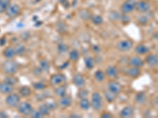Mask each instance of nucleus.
Masks as SVG:
<instances>
[{
  "mask_svg": "<svg viewBox=\"0 0 158 118\" xmlns=\"http://www.w3.org/2000/svg\"><path fill=\"white\" fill-rule=\"evenodd\" d=\"M105 74L110 78H115L118 74V70L115 65H109L105 70Z\"/></svg>",
  "mask_w": 158,
  "mask_h": 118,
  "instance_id": "nucleus-18",
  "label": "nucleus"
},
{
  "mask_svg": "<svg viewBox=\"0 0 158 118\" xmlns=\"http://www.w3.org/2000/svg\"><path fill=\"white\" fill-rule=\"evenodd\" d=\"M15 53H16V55H22L25 53L26 51V48L24 45L22 44H17L15 47Z\"/></svg>",
  "mask_w": 158,
  "mask_h": 118,
  "instance_id": "nucleus-32",
  "label": "nucleus"
},
{
  "mask_svg": "<svg viewBox=\"0 0 158 118\" xmlns=\"http://www.w3.org/2000/svg\"><path fill=\"white\" fill-rule=\"evenodd\" d=\"M19 95L22 97H29L32 94V90L28 86H23L22 88H19Z\"/></svg>",
  "mask_w": 158,
  "mask_h": 118,
  "instance_id": "nucleus-23",
  "label": "nucleus"
},
{
  "mask_svg": "<svg viewBox=\"0 0 158 118\" xmlns=\"http://www.w3.org/2000/svg\"><path fill=\"white\" fill-rule=\"evenodd\" d=\"M2 54H3V56L6 59H12L16 56L15 48H13V47H6V48L4 49L3 52H2Z\"/></svg>",
  "mask_w": 158,
  "mask_h": 118,
  "instance_id": "nucleus-20",
  "label": "nucleus"
},
{
  "mask_svg": "<svg viewBox=\"0 0 158 118\" xmlns=\"http://www.w3.org/2000/svg\"><path fill=\"white\" fill-rule=\"evenodd\" d=\"M4 82L8 83V84H11V85H15L18 82V80L17 77H15L14 75H7V77L5 78V81Z\"/></svg>",
  "mask_w": 158,
  "mask_h": 118,
  "instance_id": "nucleus-34",
  "label": "nucleus"
},
{
  "mask_svg": "<svg viewBox=\"0 0 158 118\" xmlns=\"http://www.w3.org/2000/svg\"><path fill=\"white\" fill-rule=\"evenodd\" d=\"M33 88L36 90H43L46 88V84L42 82H36L33 84Z\"/></svg>",
  "mask_w": 158,
  "mask_h": 118,
  "instance_id": "nucleus-37",
  "label": "nucleus"
},
{
  "mask_svg": "<svg viewBox=\"0 0 158 118\" xmlns=\"http://www.w3.org/2000/svg\"><path fill=\"white\" fill-rule=\"evenodd\" d=\"M21 11H22V9H21L19 5L16 3H13L10 4L5 13L8 18H15L21 14Z\"/></svg>",
  "mask_w": 158,
  "mask_h": 118,
  "instance_id": "nucleus-6",
  "label": "nucleus"
},
{
  "mask_svg": "<svg viewBox=\"0 0 158 118\" xmlns=\"http://www.w3.org/2000/svg\"><path fill=\"white\" fill-rule=\"evenodd\" d=\"M80 58V53L77 50H72L69 53V59L71 61H77Z\"/></svg>",
  "mask_w": 158,
  "mask_h": 118,
  "instance_id": "nucleus-29",
  "label": "nucleus"
},
{
  "mask_svg": "<svg viewBox=\"0 0 158 118\" xmlns=\"http://www.w3.org/2000/svg\"><path fill=\"white\" fill-rule=\"evenodd\" d=\"M85 65L88 69H93L95 65V61L92 57H87L85 59Z\"/></svg>",
  "mask_w": 158,
  "mask_h": 118,
  "instance_id": "nucleus-31",
  "label": "nucleus"
},
{
  "mask_svg": "<svg viewBox=\"0 0 158 118\" xmlns=\"http://www.w3.org/2000/svg\"><path fill=\"white\" fill-rule=\"evenodd\" d=\"M59 106L62 108H68L69 106H71L72 104V98L69 95H64L63 97H60L59 101Z\"/></svg>",
  "mask_w": 158,
  "mask_h": 118,
  "instance_id": "nucleus-17",
  "label": "nucleus"
},
{
  "mask_svg": "<svg viewBox=\"0 0 158 118\" xmlns=\"http://www.w3.org/2000/svg\"><path fill=\"white\" fill-rule=\"evenodd\" d=\"M135 52L137 54H139V55H143V54H148L149 52V48L145 44H138L135 47Z\"/></svg>",
  "mask_w": 158,
  "mask_h": 118,
  "instance_id": "nucleus-19",
  "label": "nucleus"
},
{
  "mask_svg": "<svg viewBox=\"0 0 158 118\" xmlns=\"http://www.w3.org/2000/svg\"><path fill=\"white\" fill-rule=\"evenodd\" d=\"M126 73L127 75L129 77H131V78L135 79L140 77L141 73H142V71H141L140 68L131 66L127 69Z\"/></svg>",
  "mask_w": 158,
  "mask_h": 118,
  "instance_id": "nucleus-15",
  "label": "nucleus"
},
{
  "mask_svg": "<svg viewBox=\"0 0 158 118\" xmlns=\"http://www.w3.org/2000/svg\"><path fill=\"white\" fill-rule=\"evenodd\" d=\"M79 106L83 110H88L91 107V102L88 99V98H83L80 99Z\"/></svg>",
  "mask_w": 158,
  "mask_h": 118,
  "instance_id": "nucleus-21",
  "label": "nucleus"
},
{
  "mask_svg": "<svg viewBox=\"0 0 158 118\" xmlns=\"http://www.w3.org/2000/svg\"><path fill=\"white\" fill-rule=\"evenodd\" d=\"M151 6L146 1H144V0H141V1H138L137 2L136 4V10L139 13H142V14H145V13H147L150 10Z\"/></svg>",
  "mask_w": 158,
  "mask_h": 118,
  "instance_id": "nucleus-10",
  "label": "nucleus"
},
{
  "mask_svg": "<svg viewBox=\"0 0 158 118\" xmlns=\"http://www.w3.org/2000/svg\"><path fill=\"white\" fill-rule=\"evenodd\" d=\"M130 66L137 67V68H142L145 65V60L139 56H133L129 59L128 61Z\"/></svg>",
  "mask_w": 158,
  "mask_h": 118,
  "instance_id": "nucleus-11",
  "label": "nucleus"
},
{
  "mask_svg": "<svg viewBox=\"0 0 158 118\" xmlns=\"http://www.w3.org/2000/svg\"><path fill=\"white\" fill-rule=\"evenodd\" d=\"M138 22H139V23H140L141 25H146L148 22V18L143 15V16H141L140 18H139Z\"/></svg>",
  "mask_w": 158,
  "mask_h": 118,
  "instance_id": "nucleus-40",
  "label": "nucleus"
},
{
  "mask_svg": "<svg viewBox=\"0 0 158 118\" xmlns=\"http://www.w3.org/2000/svg\"><path fill=\"white\" fill-rule=\"evenodd\" d=\"M135 114V109L133 106H127L124 108H123L122 110L120 111L119 116L123 118H130L132 117Z\"/></svg>",
  "mask_w": 158,
  "mask_h": 118,
  "instance_id": "nucleus-13",
  "label": "nucleus"
},
{
  "mask_svg": "<svg viewBox=\"0 0 158 118\" xmlns=\"http://www.w3.org/2000/svg\"><path fill=\"white\" fill-rule=\"evenodd\" d=\"M14 86L8 83H0V93L3 94V95H8L14 91Z\"/></svg>",
  "mask_w": 158,
  "mask_h": 118,
  "instance_id": "nucleus-16",
  "label": "nucleus"
},
{
  "mask_svg": "<svg viewBox=\"0 0 158 118\" xmlns=\"http://www.w3.org/2000/svg\"><path fill=\"white\" fill-rule=\"evenodd\" d=\"M7 117V114L5 113V112H3V111H2V112H0V117Z\"/></svg>",
  "mask_w": 158,
  "mask_h": 118,
  "instance_id": "nucleus-43",
  "label": "nucleus"
},
{
  "mask_svg": "<svg viewBox=\"0 0 158 118\" xmlns=\"http://www.w3.org/2000/svg\"><path fill=\"white\" fill-rule=\"evenodd\" d=\"M55 94L59 98L64 96V95H67V88L62 84H60L59 86H56V89H55Z\"/></svg>",
  "mask_w": 158,
  "mask_h": 118,
  "instance_id": "nucleus-22",
  "label": "nucleus"
},
{
  "mask_svg": "<svg viewBox=\"0 0 158 118\" xmlns=\"http://www.w3.org/2000/svg\"><path fill=\"white\" fill-rule=\"evenodd\" d=\"M117 95H115L114 93L111 92L110 91L107 90V91H104V98L106 99V101L108 102H113L115 100V98H116Z\"/></svg>",
  "mask_w": 158,
  "mask_h": 118,
  "instance_id": "nucleus-27",
  "label": "nucleus"
},
{
  "mask_svg": "<svg viewBox=\"0 0 158 118\" xmlns=\"http://www.w3.org/2000/svg\"><path fill=\"white\" fill-rule=\"evenodd\" d=\"M30 116L32 118H42L44 117V115L40 113L39 109H32V113H31Z\"/></svg>",
  "mask_w": 158,
  "mask_h": 118,
  "instance_id": "nucleus-35",
  "label": "nucleus"
},
{
  "mask_svg": "<svg viewBox=\"0 0 158 118\" xmlns=\"http://www.w3.org/2000/svg\"><path fill=\"white\" fill-rule=\"evenodd\" d=\"M2 71L6 75H15L18 70V65L11 59H8L2 64Z\"/></svg>",
  "mask_w": 158,
  "mask_h": 118,
  "instance_id": "nucleus-1",
  "label": "nucleus"
},
{
  "mask_svg": "<svg viewBox=\"0 0 158 118\" xmlns=\"http://www.w3.org/2000/svg\"><path fill=\"white\" fill-rule=\"evenodd\" d=\"M38 109L40 111V113L44 115V116H48L51 113V111H52L46 103L40 105V106H39V108H38Z\"/></svg>",
  "mask_w": 158,
  "mask_h": 118,
  "instance_id": "nucleus-28",
  "label": "nucleus"
},
{
  "mask_svg": "<svg viewBox=\"0 0 158 118\" xmlns=\"http://www.w3.org/2000/svg\"><path fill=\"white\" fill-rule=\"evenodd\" d=\"M40 68L41 69L42 71L48 72L51 68V65L48 60H47V59H42L41 61H40Z\"/></svg>",
  "mask_w": 158,
  "mask_h": 118,
  "instance_id": "nucleus-26",
  "label": "nucleus"
},
{
  "mask_svg": "<svg viewBox=\"0 0 158 118\" xmlns=\"http://www.w3.org/2000/svg\"><path fill=\"white\" fill-rule=\"evenodd\" d=\"M106 77V74L102 70H97L94 73V78L97 82H103Z\"/></svg>",
  "mask_w": 158,
  "mask_h": 118,
  "instance_id": "nucleus-24",
  "label": "nucleus"
},
{
  "mask_svg": "<svg viewBox=\"0 0 158 118\" xmlns=\"http://www.w3.org/2000/svg\"><path fill=\"white\" fill-rule=\"evenodd\" d=\"M101 116L102 118H111L113 117V115L111 114V113H109V112H104V113L101 114Z\"/></svg>",
  "mask_w": 158,
  "mask_h": 118,
  "instance_id": "nucleus-41",
  "label": "nucleus"
},
{
  "mask_svg": "<svg viewBox=\"0 0 158 118\" xmlns=\"http://www.w3.org/2000/svg\"><path fill=\"white\" fill-rule=\"evenodd\" d=\"M21 102V95L17 93L8 94L6 98V104L10 108H15L18 106V104Z\"/></svg>",
  "mask_w": 158,
  "mask_h": 118,
  "instance_id": "nucleus-3",
  "label": "nucleus"
},
{
  "mask_svg": "<svg viewBox=\"0 0 158 118\" xmlns=\"http://www.w3.org/2000/svg\"><path fill=\"white\" fill-rule=\"evenodd\" d=\"M145 62L150 67H156L158 65V55L156 54H149L145 58Z\"/></svg>",
  "mask_w": 158,
  "mask_h": 118,
  "instance_id": "nucleus-12",
  "label": "nucleus"
},
{
  "mask_svg": "<svg viewBox=\"0 0 158 118\" xmlns=\"http://www.w3.org/2000/svg\"><path fill=\"white\" fill-rule=\"evenodd\" d=\"M66 80V77L63 74L57 73L52 75L50 78V84L53 87L59 86L60 84H63Z\"/></svg>",
  "mask_w": 158,
  "mask_h": 118,
  "instance_id": "nucleus-9",
  "label": "nucleus"
},
{
  "mask_svg": "<svg viewBox=\"0 0 158 118\" xmlns=\"http://www.w3.org/2000/svg\"><path fill=\"white\" fill-rule=\"evenodd\" d=\"M58 50L60 53H65V52H67L68 50V46L64 43H61V44L59 45V47H58Z\"/></svg>",
  "mask_w": 158,
  "mask_h": 118,
  "instance_id": "nucleus-38",
  "label": "nucleus"
},
{
  "mask_svg": "<svg viewBox=\"0 0 158 118\" xmlns=\"http://www.w3.org/2000/svg\"><path fill=\"white\" fill-rule=\"evenodd\" d=\"M108 90L115 95H118L122 92L123 86L122 84L116 81H111L108 83Z\"/></svg>",
  "mask_w": 158,
  "mask_h": 118,
  "instance_id": "nucleus-8",
  "label": "nucleus"
},
{
  "mask_svg": "<svg viewBox=\"0 0 158 118\" xmlns=\"http://www.w3.org/2000/svg\"><path fill=\"white\" fill-rule=\"evenodd\" d=\"M46 104L48 106V107L50 108L51 110L56 109V107H57V104H56L55 102H53V101H48V102H46Z\"/></svg>",
  "mask_w": 158,
  "mask_h": 118,
  "instance_id": "nucleus-39",
  "label": "nucleus"
},
{
  "mask_svg": "<svg viewBox=\"0 0 158 118\" xmlns=\"http://www.w3.org/2000/svg\"><path fill=\"white\" fill-rule=\"evenodd\" d=\"M134 43L130 39H123L118 41L116 45V48L118 51L127 52L133 48Z\"/></svg>",
  "mask_w": 158,
  "mask_h": 118,
  "instance_id": "nucleus-7",
  "label": "nucleus"
},
{
  "mask_svg": "<svg viewBox=\"0 0 158 118\" xmlns=\"http://www.w3.org/2000/svg\"><path fill=\"white\" fill-rule=\"evenodd\" d=\"M91 21L93 22V24L95 25H101L103 24V22H104V20H103L102 17L101 15L98 14H94L92 15L91 16Z\"/></svg>",
  "mask_w": 158,
  "mask_h": 118,
  "instance_id": "nucleus-30",
  "label": "nucleus"
},
{
  "mask_svg": "<svg viewBox=\"0 0 158 118\" xmlns=\"http://www.w3.org/2000/svg\"><path fill=\"white\" fill-rule=\"evenodd\" d=\"M70 116H72V117H80V115H77V114H72Z\"/></svg>",
  "mask_w": 158,
  "mask_h": 118,
  "instance_id": "nucleus-44",
  "label": "nucleus"
},
{
  "mask_svg": "<svg viewBox=\"0 0 158 118\" xmlns=\"http://www.w3.org/2000/svg\"><path fill=\"white\" fill-rule=\"evenodd\" d=\"M137 2V0H126L121 6V12L123 14H128L130 13L133 12L136 7Z\"/></svg>",
  "mask_w": 158,
  "mask_h": 118,
  "instance_id": "nucleus-4",
  "label": "nucleus"
},
{
  "mask_svg": "<svg viewBox=\"0 0 158 118\" xmlns=\"http://www.w3.org/2000/svg\"><path fill=\"white\" fill-rule=\"evenodd\" d=\"M6 43V38L2 37L0 39V46H3Z\"/></svg>",
  "mask_w": 158,
  "mask_h": 118,
  "instance_id": "nucleus-42",
  "label": "nucleus"
},
{
  "mask_svg": "<svg viewBox=\"0 0 158 118\" xmlns=\"http://www.w3.org/2000/svg\"><path fill=\"white\" fill-rule=\"evenodd\" d=\"M17 108H18V113L23 116H30L32 109H33L32 105L27 102H20Z\"/></svg>",
  "mask_w": 158,
  "mask_h": 118,
  "instance_id": "nucleus-5",
  "label": "nucleus"
},
{
  "mask_svg": "<svg viewBox=\"0 0 158 118\" xmlns=\"http://www.w3.org/2000/svg\"><path fill=\"white\" fill-rule=\"evenodd\" d=\"M10 4V0H0V14L5 13Z\"/></svg>",
  "mask_w": 158,
  "mask_h": 118,
  "instance_id": "nucleus-33",
  "label": "nucleus"
},
{
  "mask_svg": "<svg viewBox=\"0 0 158 118\" xmlns=\"http://www.w3.org/2000/svg\"><path fill=\"white\" fill-rule=\"evenodd\" d=\"M91 107L95 111L101 110L103 107V97L99 92H94L92 95Z\"/></svg>",
  "mask_w": 158,
  "mask_h": 118,
  "instance_id": "nucleus-2",
  "label": "nucleus"
},
{
  "mask_svg": "<svg viewBox=\"0 0 158 118\" xmlns=\"http://www.w3.org/2000/svg\"><path fill=\"white\" fill-rule=\"evenodd\" d=\"M146 95L144 92H138L136 95H135V102L138 104H144L146 102Z\"/></svg>",
  "mask_w": 158,
  "mask_h": 118,
  "instance_id": "nucleus-25",
  "label": "nucleus"
},
{
  "mask_svg": "<svg viewBox=\"0 0 158 118\" xmlns=\"http://www.w3.org/2000/svg\"><path fill=\"white\" fill-rule=\"evenodd\" d=\"M88 95H89V91H87V90L84 89L83 88H81V89L78 91L77 96H78V98L81 99V98H87Z\"/></svg>",
  "mask_w": 158,
  "mask_h": 118,
  "instance_id": "nucleus-36",
  "label": "nucleus"
},
{
  "mask_svg": "<svg viewBox=\"0 0 158 118\" xmlns=\"http://www.w3.org/2000/svg\"><path fill=\"white\" fill-rule=\"evenodd\" d=\"M73 83L77 88H84L85 84V79L83 77L82 74L76 73L73 77Z\"/></svg>",
  "mask_w": 158,
  "mask_h": 118,
  "instance_id": "nucleus-14",
  "label": "nucleus"
}]
</instances>
